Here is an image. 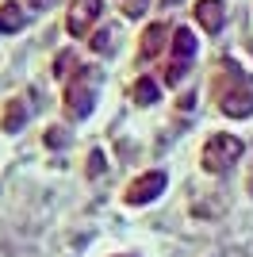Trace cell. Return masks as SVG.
Returning a JSON list of instances; mask_svg holds the SVG:
<instances>
[{
	"label": "cell",
	"mask_w": 253,
	"mask_h": 257,
	"mask_svg": "<svg viewBox=\"0 0 253 257\" xmlns=\"http://www.w3.org/2000/svg\"><path fill=\"white\" fill-rule=\"evenodd\" d=\"M242 154H245L242 139H234V135H211L200 161H203V169H207V173H226V169L238 165Z\"/></svg>",
	"instance_id": "1"
},
{
	"label": "cell",
	"mask_w": 253,
	"mask_h": 257,
	"mask_svg": "<svg viewBox=\"0 0 253 257\" xmlns=\"http://www.w3.org/2000/svg\"><path fill=\"white\" fill-rule=\"evenodd\" d=\"M96 73H88V69H81V73L65 85V111L73 119H84L92 115V104H96Z\"/></svg>",
	"instance_id": "2"
},
{
	"label": "cell",
	"mask_w": 253,
	"mask_h": 257,
	"mask_svg": "<svg viewBox=\"0 0 253 257\" xmlns=\"http://www.w3.org/2000/svg\"><path fill=\"white\" fill-rule=\"evenodd\" d=\"M219 111H222V115H230V119L253 115V81H249V77L238 73L230 88H222V92H219Z\"/></svg>",
	"instance_id": "3"
},
{
	"label": "cell",
	"mask_w": 253,
	"mask_h": 257,
	"mask_svg": "<svg viewBox=\"0 0 253 257\" xmlns=\"http://www.w3.org/2000/svg\"><path fill=\"white\" fill-rule=\"evenodd\" d=\"M165 184H169V177L161 169H150V173H142V177H135V181L126 184V192H123V200L131 207H142V204H154L161 192H165Z\"/></svg>",
	"instance_id": "4"
},
{
	"label": "cell",
	"mask_w": 253,
	"mask_h": 257,
	"mask_svg": "<svg viewBox=\"0 0 253 257\" xmlns=\"http://www.w3.org/2000/svg\"><path fill=\"white\" fill-rule=\"evenodd\" d=\"M192 58H196V35L188 27H173V65H169V73H165L169 85H180V77H184Z\"/></svg>",
	"instance_id": "5"
},
{
	"label": "cell",
	"mask_w": 253,
	"mask_h": 257,
	"mask_svg": "<svg viewBox=\"0 0 253 257\" xmlns=\"http://www.w3.org/2000/svg\"><path fill=\"white\" fill-rule=\"evenodd\" d=\"M100 12H104L100 0H73V4H69V16H65L69 35H88L96 27V20H100Z\"/></svg>",
	"instance_id": "6"
},
{
	"label": "cell",
	"mask_w": 253,
	"mask_h": 257,
	"mask_svg": "<svg viewBox=\"0 0 253 257\" xmlns=\"http://www.w3.org/2000/svg\"><path fill=\"white\" fill-rule=\"evenodd\" d=\"M165 35H173L169 23H150L146 31H142V39H138V58H142V62L158 58V54L165 50Z\"/></svg>",
	"instance_id": "7"
},
{
	"label": "cell",
	"mask_w": 253,
	"mask_h": 257,
	"mask_svg": "<svg viewBox=\"0 0 253 257\" xmlns=\"http://www.w3.org/2000/svg\"><path fill=\"white\" fill-rule=\"evenodd\" d=\"M222 16H226V4H222V0H200V4H196V20H200V27L211 31V35L222 27Z\"/></svg>",
	"instance_id": "8"
},
{
	"label": "cell",
	"mask_w": 253,
	"mask_h": 257,
	"mask_svg": "<svg viewBox=\"0 0 253 257\" xmlns=\"http://www.w3.org/2000/svg\"><path fill=\"white\" fill-rule=\"evenodd\" d=\"M23 123H27V100H12V104L4 107V115H0V127L12 135V131H20Z\"/></svg>",
	"instance_id": "9"
},
{
	"label": "cell",
	"mask_w": 253,
	"mask_h": 257,
	"mask_svg": "<svg viewBox=\"0 0 253 257\" xmlns=\"http://www.w3.org/2000/svg\"><path fill=\"white\" fill-rule=\"evenodd\" d=\"M23 8L20 4H4L0 8V31H23Z\"/></svg>",
	"instance_id": "10"
},
{
	"label": "cell",
	"mask_w": 253,
	"mask_h": 257,
	"mask_svg": "<svg viewBox=\"0 0 253 257\" xmlns=\"http://www.w3.org/2000/svg\"><path fill=\"white\" fill-rule=\"evenodd\" d=\"M135 100H138V104H154V100H158L154 77H138V81H135Z\"/></svg>",
	"instance_id": "11"
},
{
	"label": "cell",
	"mask_w": 253,
	"mask_h": 257,
	"mask_svg": "<svg viewBox=\"0 0 253 257\" xmlns=\"http://www.w3.org/2000/svg\"><path fill=\"white\" fill-rule=\"evenodd\" d=\"M150 0H119V8H123V16H131V20H138L142 12H146Z\"/></svg>",
	"instance_id": "12"
},
{
	"label": "cell",
	"mask_w": 253,
	"mask_h": 257,
	"mask_svg": "<svg viewBox=\"0 0 253 257\" xmlns=\"http://www.w3.org/2000/svg\"><path fill=\"white\" fill-rule=\"evenodd\" d=\"M111 46V27H104V31L92 35V50H107Z\"/></svg>",
	"instance_id": "13"
},
{
	"label": "cell",
	"mask_w": 253,
	"mask_h": 257,
	"mask_svg": "<svg viewBox=\"0 0 253 257\" xmlns=\"http://www.w3.org/2000/svg\"><path fill=\"white\" fill-rule=\"evenodd\" d=\"M46 142L50 146H65V131H46Z\"/></svg>",
	"instance_id": "14"
},
{
	"label": "cell",
	"mask_w": 253,
	"mask_h": 257,
	"mask_svg": "<svg viewBox=\"0 0 253 257\" xmlns=\"http://www.w3.org/2000/svg\"><path fill=\"white\" fill-rule=\"evenodd\" d=\"M27 4H31L35 12H46V8H54V4H58V0H27Z\"/></svg>",
	"instance_id": "15"
},
{
	"label": "cell",
	"mask_w": 253,
	"mask_h": 257,
	"mask_svg": "<svg viewBox=\"0 0 253 257\" xmlns=\"http://www.w3.org/2000/svg\"><path fill=\"white\" fill-rule=\"evenodd\" d=\"M165 4H173V0H165Z\"/></svg>",
	"instance_id": "16"
}]
</instances>
